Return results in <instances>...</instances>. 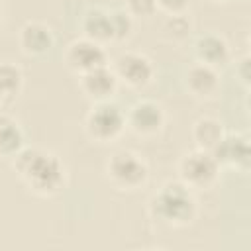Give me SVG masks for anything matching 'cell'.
Instances as JSON below:
<instances>
[{"mask_svg":"<svg viewBox=\"0 0 251 251\" xmlns=\"http://www.w3.org/2000/svg\"><path fill=\"white\" fill-rule=\"evenodd\" d=\"M12 169L33 196L53 198L67 188V167L53 151L25 145L12 157Z\"/></svg>","mask_w":251,"mask_h":251,"instance_id":"1","label":"cell"},{"mask_svg":"<svg viewBox=\"0 0 251 251\" xmlns=\"http://www.w3.org/2000/svg\"><path fill=\"white\" fill-rule=\"evenodd\" d=\"M18 45L25 57H43L55 45V33L45 22L29 20L18 31Z\"/></svg>","mask_w":251,"mask_h":251,"instance_id":"12","label":"cell"},{"mask_svg":"<svg viewBox=\"0 0 251 251\" xmlns=\"http://www.w3.org/2000/svg\"><path fill=\"white\" fill-rule=\"evenodd\" d=\"M163 31H171V39H175V41L184 39L190 33V22H188L186 14L167 16V20L163 24Z\"/></svg>","mask_w":251,"mask_h":251,"instance_id":"20","label":"cell"},{"mask_svg":"<svg viewBox=\"0 0 251 251\" xmlns=\"http://www.w3.org/2000/svg\"><path fill=\"white\" fill-rule=\"evenodd\" d=\"M0 25H2V10H0Z\"/></svg>","mask_w":251,"mask_h":251,"instance_id":"25","label":"cell"},{"mask_svg":"<svg viewBox=\"0 0 251 251\" xmlns=\"http://www.w3.org/2000/svg\"><path fill=\"white\" fill-rule=\"evenodd\" d=\"M24 88V71L12 63V61H2L0 63V98L12 100L16 98Z\"/></svg>","mask_w":251,"mask_h":251,"instance_id":"17","label":"cell"},{"mask_svg":"<svg viewBox=\"0 0 251 251\" xmlns=\"http://www.w3.org/2000/svg\"><path fill=\"white\" fill-rule=\"evenodd\" d=\"M104 178L118 192H137L149 180V167L135 151L120 149L106 159Z\"/></svg>","mask_w":251,"mask_h":251,"instance_id":"3","label":"cell"},{"mask_svg":"<svg viewBox=\"0 0 251 251\" xmlns=\"http://www.w3.org/2000/svg\"><path fill=\"white\" fill-rule=\"evenodd\" d=\"M235 76L239 78V82L247 88L249 86V78H251V73H249V57H241L235 65Z\"/></svg>","mask_w":251,"mask_h":251,"instance_id":"22","label":"cell"},{"mask_svg":"<svg viewBox=\"0 0 251 251\" xmlns=\"http://www.w3.org/2000/svg\"><path fill=\"white\" fill-rule=\"evenodd\" d=\"M147 214L167 227H188L198 214V202L194 192L180 180L165 182L147 202Z\"/></svg>","mask_w":251,"mask_h":251,"instance_id":"2","label":"cell"},{"mask_svg":"<svg viewBox=\"0 0 251 251\" xmlns=\"http://www.w3.org/2000/svg\"><path fill=\"white\" fill-rule=\"evenodd\" d=\"M63 63L71 73H75L78 76V75L88 73L96 67L108 65V53H106L104 45H100V43L82 35V37L73 39L65 47Z\"/></svg>","mask_w":251,"mask_h":251,"instance_id":"8","label":"cell"},{"mask_svg":"<svg viewBox=\"0 0 251 251\" xmlns=\"http://www.w3.org/2000/svg\"><path fill=\"white\" fill-rule=\"evenodd\" d=\"M184 88L192 98H196L200 102L214 100L222 88L218 69L198 63V61L192 63L184 73Z\"/></svg>","mask_w":251,"mask_h":251,"instance_id":"10","label":"cell"},{"mask_svg":"<svg viewBox=\"0 0 251 251\" xmlns=\"http://www.w3.org/2000/svg\"><path fill=\"white\" fill-rule=\"evenodd\" d=\"M78 88L92 104L106 102L116 96V92L120 88V80L116 78V75L108 63V65H102L88 73L78 75Z\"/></svg>","mask_w":251,"mask_h":251,"instance_id":"11","label":"cell"},{"mask_svg":"<svg viewBox=\"0 0 251 251\" xmlns=\"http://www.w3.org/2000/svg\"><path fill=\"white\" fill-rule=\"evenodd\" d=\"M218 165L222 169H231L235 173L247 175L251 165V149H249V137L247 133L235 131V133H224L222 141L212 151Z\"/></svg>","mask_w":251,"mask_h":251,"instance_id":"9","label":"cell"},{"mask_svg":"<svg viewBox=\"0 0 251 251\" xmlns=\"http://www.w3.org/2000/svg\"><path fill=\"white\" fill-rule=\"evenodd\" d=\"M116 78L120 84H126L133 90H143L155 78V65L153 61L139 51H122L110 63Z\"/></svg>","mask_w":251,"mask_h":251,"instance_id":"6","label":"cell"},{"mask_svg":"<svg viewBox=\"0 0 251 251\" xmlns=\"http://www.w3.org/2000/svg\"><path fill=\"white\" fill-rule=\"evenodd\" d=\"M224 133H226L224 124L214 116H200L198 120H194L190 127V137L194 141V147L202 151H210V153L222 141Z\"/></svg>","mask_w":251,"mask_h":251,"instance_id":"14","label":"cell"},{"mask_svg":"<svg viewBox=\"0 0 251 251\" xmlns=\"http://www.w3.org/2000/svg\"><path fill=\"white\" fill-rule=\"evenodd\" d=\"M110 20H112V29H114V41H124L131 35L135 20L124 8L110 12Z\"/></svg>","mask_w":251,"mask_h":251,"instance_id":"18","label":"cell"},{"mask_svg":"<svg viewBox=\"0 0 251 251\" xmlns=\"http://www.w3.org/2000/svg\"><path fill=\"white\" fill-rule=\"evenodd\" d=\"M167 124L165 108L149 98H141L129 106L126 112V129H129L133 135L141 139H153L157 137Z\"/></svg>","mask_w":251,"mask_h":251,"instance_id":"7","label":"cell"},{"mask_svg":"<svg viewBox=\"0 0 251 251\" xmlns=\"http://www.w3.org/2000/svg\"><path fill=\"white\" fill-rule=\"evenodd\" d=\"M124 10L133 20H151L159 12L155 0H124Z\"/></svg>","mask_w":251,"mask_h":251,"instance_id":"19","label":"cell"},{"mask_svg":"<svg viewBox=\"0 0 251 251\" xmlns=\"http://www.w3.org/2000/svg\"><path fill=\"white\" fill-rule=\"evenodd\" d=\"M82 2H86V4H94V6H98V4H102V2H106V0H82Z\"/></svg>","mask_w":251,"mask_h":251,"instance_id":"23","label":"cell"},{"mask_svg":"<svg viewBox=\"0 0 251 251\" xmlns=\"http://www.w3.org/2000/svg\"><path fill=\"white\" fill-rule=\"evenodd\" d=\"M24 147H25V133L20 122L10 114L0 112V157L12 159Z\"/></svg>","mask_w":251,"mask_h":251,"instance_id":"16","label":"cell"},{"mask_svg":"<svg viewBox=\"0 0 251 251\" xmlns=\"http://www.w3.org/2000/svg\"><path fill=\"white\" fill-rule=\"evenodd\" d=\"M80 27H82V33L84 37L100 43V45H106L110 41H114V29H112V20H110V12L102 10V8H90L82 22H80Z\"/></svg>","mask_w":251,"mask_h":251,"instance_id":"15","label":"cell"},{"mask_svg":"<svg viewBox=\"0 0 251 251\" xmlns=\"http://www.w3.org/2000/svg\"><path fill=\"white\" fill-rule=\"evenodd\" d=\"M192 53L198 63L218 69L229 61V43L218 33H202L194 39Z\"/></svg>","mask_w":251,"mask_h":251,"instance_id":"13","label":"cell"},{"mask_svg":"<svg viewBox=\"0 0 251 251\" xmlns=\"http://www.w3.org/2000/svg\"><path fill=\"white\" fill-rule=\"evenodd\" d=\"M178 180L188 186L192 192H202V190H212L220 182L222 167L218 165L216 157L210 151L202 149H192L182 153L176 165Z\"/></svg>","mask_w":251,"mask_h":251,"instance_id":"5","label":"cell"},{"mask_svg":"<svg viewBox=\"0 0 251 251\" xmlns=\"http://www.w3.org/2000/svg\"><path fill=\"white\" fill-rule=\"evenodd\" d=\"M0 104H2V98H0Z\"/></svg>","mask_w":251,"mask_h":251,"instance_id":"26","label":"cell"},{"mask_svg":"<svg viewBox=\"0 0 251 251\" xmlns=\"http://www.w3.org/2000/svg\"><path fill=\"white\" fill-rule=\"evenodd\" d=\"M126 131V112L112 100L94 102L84 116V133L92 143L110 145Z\"/></svg>","mask_w":251,"mask_h":251,"instance_id":"4","label":"cell"},{"mask_svg":"<svg viewBox=\"0 0 251 251\" xmlns=\"http://www.w3.org/2000/svg\"><path fill=\"white\" fill-rule=\"evenodd\" d=\"M212 2H218V4H226V2H231V0H212Z\"/></svg>","mask_w":251,"mask_h":251,"instance_id":"24","label":"cell"},{"mask_svg":"<svg viewBox=\"0 0 251 251\" xmlns=\"http://www.w3.org/2000/svg\"><path fill=\"white\" fill-rule=\"evenodd\" d=\"M157 10L165 12L167 16H175V14H184L188 10L190 0H155Z\"/></svg>","mask_w":251,"mask_h":251,"instance_id":"21","label":"cell"}]
</instances>
